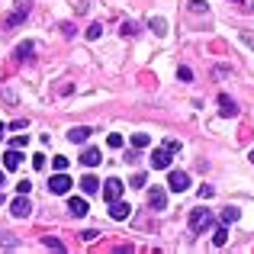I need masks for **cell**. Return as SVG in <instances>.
I'll list each match as a JSON object with an SVG mask.
<instances>
[{"label": "cell", "instance_id": "obj_27", "mask_svg": "<svg viewBox=\"0 0 254 254\" xmlns=\"http://www.w3.org/2000/svg\"><path fill=\"white\" fill-rule=\"evenodd\" d=\"M29 52H32V42H23V45L16 49V55H19V58H29Z\"/></svg>", "mask_w": 254, "mask_h": 254}, {"label": "cell", "instance_id": "obj_21", "mask_svg": "<svg viewBox=\"0 0 254 254\" xmlns=\"http://www.w3.org/2000/svg\"><path fill=\"white\" fill-rule=\"evenodd\" d=\"M151 29H155L158 36H164V32H168V23H164V19H151Z\"/></svg>", "mask_w": 254, "mask_h": 254}, {"label": "cell", "instance_id": "obj_13", "mask_svg": "<svg viewBox=\"0 0 254 254\" xmlns=\"http://www.w3.org/2000/svg\"><path fill=\"white\" fill-rule=\"evenodd\" d=\"M90 132H93V129H87V126H74V129L68 132V138H71L74 145H84L87 138H90Z\"/></svg>", "mask_w": 254, "mask_h": 254}, {"label": "cell", "instance_id": "obj_34", "mask_svg": "<svg viewBox=\"0 0 254 254\" xmlns=\"http://www.w3.org/2000/svg\"><path fill=\"white\" fill-rule=\"evenodd\" d=\"M212 196V187H199V199H209Z\"/></svg>", "mask_w": 254, "mask_h": 254}, {"label": "cell", "instance_id": "obj_15", "mask_svg": "<svg viewBox=\"0 0 254 254\" xmlns=\"http://www.w3.org/2000/svg\"><path fill=\"white\" fill-rule=\"evenodd\" d=\"M19 161H23L19 148H10V151L3 155V168H6V171H16V168H19Z\"/></svg>", "mask_w": 254, "mask_h": 254}, {"label": "cell", "instance_id": "obj_9", "mask_svg": "<svg viewBox=\"0 0 254 254\" xmlns=\"http://www.w3.org/2000/svg\"><path fill=\"white\" fill-rule=\"evenodd\" d=\"M129 216H132V206L129 203H123V199H113V203H110V219L123 222V219H129Z\"/></svg>", "mask_w": 254, "mask_h": 254}, {"label": "cell", "instance_id": "obj_36", "mask_svg": "<svg viewBox=\"0 0 254 254\" xmlns=\"http://www.w3.org/2000/svg\"><path fill=\"white\" fill-rule=\"evenodd\" d=\"M232 3H238V6H242V10H248V3H245V0H232Z\"/></svg>", "mask_w": 254, "mask_h": 254}, {"label": "cell", "instance_id": "obj_26", "mask_svg": "<svg viewBox=\"0 0 254 254\" xmlns=\"http://www.w3.org/2000/svg\"><path fill=\"white\" fill-rule=\"evenodd\" d=\"M26 145H29V138H26V135H16L10 142V148H26Z\"/></svg>", "mask_w": 254, "mask_h": 254}, {"label": "cell", "instance_id": "obj_19", "mask_svg": "<svg viewBox=\"0 0 254 254\" xmlns=\"http://www.w3.org/2000/svg\"><path fill=\"white\" fill-rule=\"evenodd\" d=\"M42 248H52V251H64V245L58 242V238H49V235H45V238H42Z\"/></svg>", "mask_w": 254, "mask_h": 254}, {"label": "cell", "instance_id": "obj_10", "mask_svg": "<svg viewBox=\"0 0 254 254\" xmlns=\"http://www.w3.org/2000/svg\"><path fill=\"white\" fill-rule=\"evenodd\" d=\"M151 168H158V171H164V168H171V151L168 148H155L151 151Z\"/></svg>", "mask_w": 254, "mask_h": 254}, {"label": "cell", "instance_id": "obj_25", "mask_svg": "<svg viewBox=\"0 0 254 254\" xmlns=\"http://www.w3.org/2000/svg\"><path fill=\"white\" fill-rule=\"evenodd\" d=\"M0 245H6V248H16V238H10V232H0Z\"/></svg>", "mask_w": 254, "mask_h": 254}, {"label": "cell", "instance_id": "obj_33", "mask_svg": "<svg viewBox=\"0 0 254 254\" xmlns=\"http://www.w3.org/2000/svg\"><path fill=\"white\" fill-rule=\"evenodd\" d=\"M190 10H193V13H206V3H199V0H193V3H190Z\"/></svg>", "mask_w": 254, "mask_h": 254}, {"label": "cell", "instance_id": "obj_32", "mask_svg": "<svg viewBox=\"0 0 254 254\" xmlns=\"http://www.w3.org/2000/svg\"><path fill=\"white\" fill-rule=\"evenodd\" d=\"M29 190H32L29 180H19V184H16V193H29Z\"/></svg>", "mask_w": 254, "mask_h": 254}, {"label": "cell", "instance_id": "obj_24", "mask_svg": "<svg viewBox=\"0 0 254 254\" xmlns=\"http://www.w3.org/2000/svg\"><path fill=\"white\" fill-rule=\"evenodd\" d=\"M119 32H123V36H138V26L135 23H123V29H119Z\"/></svg>", "mask_w": 254, "mask_h": 254}, {"label": "cell", "instance_id": "obj_23", "mask_svg": "<svg viewBox=\"0 0 254 254\" xmlns=\"http://www.w3.org/2000/svg\"><path fill=\"white\" fill-rule=\"evenodd\" d=\"M129 184H132V187H135V190H142V187H145V184H148V177H145V174H135V177H132V180H129Z\"/></svg>", "mask_w": 254, "mask_h": 254}, {"label": "cell", "instance_id": "obj_38", "mask_svg": "<svg viewBox=\"0 0 254 254\" xmlns=\"http://www.w3.org/2000/svg\"><path fill=\"white\" fill-rule=\"evenodd\" d=\"M3 132H6V126H3V123H0V135H3Z\"/></svg>", "mask_w": 254, "mask_h": 254}, {"label": "cell", "instance_id": "obj_5", "mask_svg": "<svg viewBox=\"0 0 254 254\" xmlns=\"http://www.w3.org/2000/svg\"><path fill=\"white\" fill-rule=\"evenodd\" d=\"M10 212H13V216H16V219H26V216H29V212H32V203H29V199H26V193H19V196H16V199H13V203H10Z\"/></svg>", "mask_w": 254, "mask_h": 254}, {"label": "cell", "instance_id": "obj_17", "mask_svg": "<svg viewBox=\"0 0 254 254\" xmlns=\"http://www.w3.org/2000/svg\"><path fill=\"white\" fill-rule=\"evenodd\" d=\"M238 216H242V212L235 209V206H229V209H222V222L225 225H232V222H238Z\"/></svg>", "mask_w": 254, "mask_h": 254}, {"label": "cell", "instance_id": "obj_8", "mask_svg": "<svg viewBox=\"0 0 254 254\" xmlns=\"http://www.w3.org/2000/svg\"><path fill=\"white\" fill-rule=\"evenodd\" d=\"M119 196H123V180L110 177L103 184V199H106V203H113V199H119Z\"/></svg>", "mask_w": 254, "mask_h": 254}, {"label": "cell", "instance_id": "obj_3", "mask_svg": "<svg viewBox=\"0 0 254 254\" xmlns=\"http://www.w3.org/2000/svg\"><path fill=\"white\" fill-rule=\"evenodd\" d=\"M187 187H190V177H187V171H171V174H168V190L184 193Z\"/></svg>", "mask_w": 254, "mask_h": 254}, {"label": "cell", "instance_id": "obj_35", "mask_svg": "<svg viewBox=\"0 0 254 254\" xmlns=\"http://www.w3.org/2000/svg\"><path fill=\"white\" fill-rule=\"evenodd\" d=\"M245 42H248L251 49H254V36H248V32H245Z\"/></svg>", "mask_w": 254, "mask_h": 254}, {"label": "cell", "instance_id": "obj_37", "mask_svg": "<svg viewBox=\"0 0 254 254\" xmlns=\"http://www.w3.org/2000/svg\"><path fill=\"white\" fill-rule=\"evenodd\" d=\"M3 184H6V180H3V171H0V187H3Z\"/></svg>", "mask_w": 254, "mask_h": 254}, {"label": "cell", "instance_id": "obj_16", "mask_svg": "<svg viewBox=\"0 0 254 254\" xmlns=\"http://www.w3.org/2000/svg\"><path fill=\"white\" fill-rule=\"evenodd\" d=\"M151 145V138L145 135V132H135V135H132V148H148Z\"/></svg>", "mask_w": 254, "mask_h": 254}, {"label": "cell", "instance_id": "obj_31", "mask_svg": "<svg viewBox=\"0 0 254 254\" xmlns=\"http://www.w3.org/2000/svg\"><path fill=\"white\" fill-rule=\"evenodd\" d=\"M32 168L42 171V168H45V158H42V155H32Z\"/></svg>", "mask_w": 254, "mask_h": 254}, {"label": "cell", "instance_id": "obj_29", "mask_svg": "<svg viewBox=\"0 0 254 254\" xmlns=\"http://www.w3.org/2000/svg\"><path fill=\"white\" fill-rule=\"evenodd\" d=\"M100 32H103V29H100V23H93L90 29H87V39H100Z\"/></svg>", "mask_w": 254, "mask_h": 254}, {"label": "cell", "instance_id": "obj_39", "mask_svg": "<svg viewBox=\"0 0 254 254\" xmlns=\"http://www.w3.org/2000/svg\"><path fill=\"white\" fill-rule=\"evenodd\" d=\"M248 158H251V164H254V148H251V155H248Z\"/></svg>", "mask_w": 254, "mask_h": 254}, {"label": "cell", "instance_id": "obj_14", "mask_svg": "<svg viewBox=\"0 0 254 254\" xmlns=\"http://www.w3.org/2000/svg\"><path fill=\"white\" fill-rule=\"evenodd\" d=\"M81 190L87 193V196H93V193H100V180L93 177V174H84L81 177Z\"/></svg>", "mask_w": 254, "mask_h": 254}, {"label": "cell", "instance_id": "obj_6", "mask_svg": "<svg viewBox=\"0 0 254 254\" xmlns=\"http://www.w3.org/2000/svg\"><path fill=\"white\" fill-rule=\"evenodd\" d=\"M148 206H151V209H158V212L168 209V193H164L161 187H151V190H148Z\"/></svg>", "mask_w": 254, "mask_h": 254}, {"label": "cell", "instance_id": "obj_28", "mask_svg": "<svg viewBox=\"0 0 254 254\" xmlns=\"http://www.w3.org/2000/svg\"><path fill=\"white\" fill-rule=\"evenodd\" d=\"M177 77L180 81H193V71L190 68H177Z\"/></svg>", "mask_w": 254, "mask_h": 254}, {"label": "cell", "instance_id": "obj_20", "mask_svg": "<svg viewBox=\"0 0 254 254\" xmlns=\"http://www.w3.org/2000/svg\"><path fill=\"white\" fill-rule=\"evenodd\" d=\"M52 168H55V171H64V168H68V158H64V155H55V158H52Z\"/></svg>", "mask_w": 254, "mask_h": 254}, {"label": "cell", "instance_id": "obj_2", "mask_svg": "<svg viewBox=\"0 0 254 254\" xmlns=\"http://www.w3.org/2000/svg\"><path fill=\"white\" fill-rule=\"evenodd\" d=\"M212 225V212L209 209H193L190 212V229L193 232H203V229H209Z\"/></svg>", "mask_w": 254, "mask_h": 254}, {"label": "cell", "instance_id": "obj_7", "mask_svg": "<svg viewBox=\"0 0 254 254\" xmlns=\"http://www.w3.org/2000/svg\"><path fill=\"white\" fill-rule=\"evenodd\" d=\"M29 10H32L29 0H16V10H13V16H10V19H6V29H13L19 19H26V16H29Z\"/></svg>", "mask_w": 254, "mask_h": 254}, {"label": "cell", "instance_id": "obj_18", "mask_svg": "<svg viewBox=\"0 0 254 254\" xmlns=\"http://www.w3.org/2000/svg\"><path fill=\"white\" fill-rule=\"evenodd\" d=\"M225 242H229V229H216V235H212V245H216V248H222Z\"/></svg>", "mask_w": 254, "mask_h": 254}, {"label": "cell", "instance_id": "obj_1", "mask_svg": "<svg viewBox=\"0 0 254 254\" xmlns=\"http://www.w3.org/2000/svg\"><path fill=\"white\" fill-rule=\"evenodd\" d=\"M71 184H74V180H71L64 171H55V174L49 177V190H52V193H58V196H62V193H68V190H71Z\"/></svg>", "mask_w": 254, "mask_h": 254}, {"label": "cell", "instance_id": "obj_4", "mask_svg": "<svg viewBox=\"0 0 254 254\" xmlns=\"http://www.w3.org/2000/svg\"><path fill=\"white\" fill-rule=\"evenodd\" d=\"M219 116H225V119H235L238 116V103L229 97V93H219Z\"/></svg>", "mask_w": 254, "mask_h": 254}, {"label": "cell", "instance_id": "obj_30", "mask_svg": "<svg viewBox=\"0 0 254 254\" xmlns=\"http://www.w3.org/2000/svg\"><path fill=\"white\" fill-rule=\"evenodd\" d=\"M164 148L174 155V151H180V142H177V138H168V142H164Z\"/></svg>", "mask_w": 254, "mask_h": 254}, {"label": "cell", "instance_id": "obj_12", "mask_svg": "<svg viewBox=\"0 0 254 254\" xmlns=\"http://www.w3.org/2000/svg\"><path fill=\"white\" fill-rule=\"evenodd\" d=\"M68 212H71L74 219H84V216H87V203H84L81 196H71V199H68Z\"/></svg>", "mask_w": 254, "mask_h": 254}, {"label": "cell", "instance_id": "obj_22", "mask_svg": "<svg viewBox=\"0 0 254 254\" xmlns=\"http://www.w3.org/2000/svg\"><path fill=\"white\" fill-rule=\"evenodd\" d=\"M106 145H110V148H123V135H119V132H113V135L106 138Z\"/></svg>", "mask_w": 254, "mask_h": 254}, {"label": "cell", "instance_id": "obj_11", "mask_svg": "<svg viewBox=\"0 0 254 254\" xmlns=\"http://www.w3.org/2000/svg\"><path fill=\"white\" fill-rule=\"evenodd\" d=\"M100 161H103V158H100V148H84L81 151V164L84 168H97Z\"/></svg>", "mask_w": 254, "mask_h": 254}]
</instances>
